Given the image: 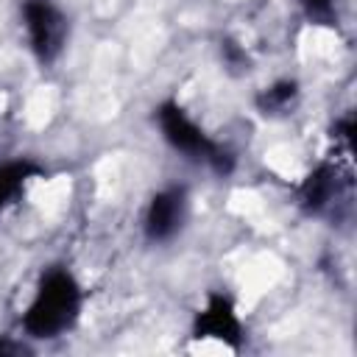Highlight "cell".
Returning <instances> with one entry per match:
<instances>
[{
	"mask_svg": "<svg viewBox=\"0 0 357 357\" xmlns=\"http://www.w3.org/2000/svg\"><path fill=\"white\" fill-rule=\"evenodd\" d=\"M332 139L340 142L349 153H351V145H354V114H343L335 120L332 126Z\"/></svg>",
	"mask_w": 357,
	"mask_h": 357,
	"instance_id": "8fae6325",
	"label": "cell"
},
{
	"mask_svg": "<svg viewBox=\"0 0 357 357\" xmlns=\"http://www.w3.org/2000/svg\"><path fill=\"white\" fill-rule=\"evenodd\" d=\"M153 126L173 153L184 156L187 162L204 165L218 178H229L237 170V153L215 139L178 98H162L153 106Z\"/></svg>",
	"mask_w": 357,
	"mask_h": 357,
	"instance_id": "7a4b0ae2",
	"label": "cell"
},
{
	"mask_svg": "<svg viewBox=\"0 0 357 357\" xmlns=\"http://www.w3.org/2000/svg\"><path fill=\"white\" fill-rule=\"evenodd\" d=\"M45 176H47V167L33 156L0 159V215L6 209H11L33 181H39Z\"/></svg>",
	"mask_w": 357,
	"mask_h": 357,
	"instance_id": "52a82bcc",
	"label": "cell"
},
{
	"mask_svg": "<svg viewBox=\"0 0 357 357\" xmlns=\"http://www.w3.org/2000/svg\"><path fill=\"white\" fill-rule=\"evenodd\" d=\"M20 28L39 67H53L70 42V14L59 0H20Z\"/></svg>",
	"mask_w": 357,
	"mask_h": 357,
	"instance_id": "3957f363",
	"label": "cell"
},
{
	"mask_svg": "<svg viewBox=\"0 0 357 357\" xmlns=\"http://www.w3.org/2000/svg\"><path fill=\"white\" fill-rule=\"evenodd\" d=\"M190 190L184 184H165L153 190L142 209V237L148 245H170L190 223Z\"/></svg>",
	"mask_w": 357,
	"mask_h": 357,
	"instance_id": "5b68a950",
	"label": "cell"
},
{
	"mask_svg": "<svg viewBox=\"0 0 357 357\" xmlns=\"http://www.w3.org/2000/svg\"><path fill=\"white\" fill-rule=\"evenodd\" d=\"M25 351H31V349L22 340H11V337L0 340V354H25Z\"/></svg>",
	"mask_w": 357,
	"mask_h": 357,
	"instance_id": "7c38bea8",
	"label": "cell"
},
{
	"mask_svg": "<svg viewBox=\"0 0 357 357\" xmlns=\"http://www.w3.org/2000/svg\"><path fill=\"white\" fill-rule=\"evenodd\" d=\"M343 190H346V178L340 167L332 162H321L304 176L298 187V204L307 215H324L340 201Z\"/></svg>",
	"mask_w": 357,
	"mask_h": 357,
	"instance_id": "8992f818",
	"label": "cell"
},
{
	"mask_svg": "<svg viewBox=\"0 0 357 357\" xmlns=\"http://www.w3.org/2000/svg\"><path fill=\"white\" fill-rule=\"evenodd\" d=\"M220 61L226 64L229 73H243V70L251 67L248 50H245L237 39H231V36H223V39H220Z\"/></svg>",
	"mask_w": 357,
	"mask_h": 357,
	"instance_id": "9c48e42d",
	"label": "cell"
},
{
	"mask_svg": "<svg viewBox=\"0 0 357 357\" xmlns=\"http://www.w3.org/2000/svg\"><path fill=\"white\" fill-rule=\"evenodd\" d=\"M301 100V84L296 78H273L271 84L259 86L257 95H254V106L262 117H287L293 114V109L298 106Z\"/></svg>",
	"mask_w": 357,
	"mask_h": 357,
	"instance_id": "ba28073f",
	"label": "cell"
},
{
	"mask_svg": "<svg viewBox=\"0 0 357 357\" xmlns=\"http://www.w3.org/2000/svg\"><path fill=\"white\" fill-rule=\"evenodd\" d=\"M190 337L201 343H218L223 349L240 351L245 346V324L237 307V298L229 290H206L204 301L192 312Z\"/></svg>",
	"mask_w": 357,
	"mask_h": 357,
	"instance_id": "277c9868",
	"label": "cell"
},
{
	"mask_svg": "<svg viewBox=\"0 0 357 357\" xmlns=\"http://www.w3.org/2000/svg\"><path fill=\"white\" fill-rule=\"evenodd\" d=\"M84 307L86 287L78 273L64 262L45 265L33 282L28 304L20 312V332L25 340L36 343L59 340L78 326Z\"/></svg>",
	"mask_w": 357,
	"mask_h": 357,
	"instance_id": "6da1fadb",
	"label": "cell"
},
{
	"mask_svg": "<svg viewBox=\"0 0 357 357\" xmlns=\"http://www.w3.org/2000/svg\"><path fill=\"white\" fill-rule=\"evenodd\" d=\"M307 20L312 22H329L335 17V8L340 0H296Z\"/></svg>",
	"mask_w": 357,
	"mask_h": 357,
	"instance_id": "30bf717a",
	"label": "cell"
}]
</instances>
